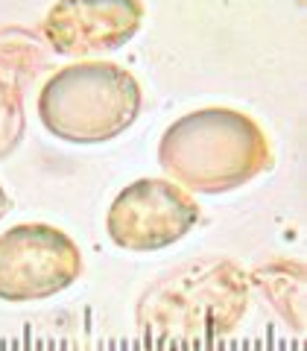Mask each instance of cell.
I'll use <instances>...</instances> for the list:
<instances>
[{
    "label": "cell",
    "mask_w": 307,
    "mask_h": 351,
    "mask_svg": "<svg viewBox=\"0 0 307 351\" xmlns=\"http://www.w3.org/2000/svg\"><path fill=\"white\" fill-rule=\"evenodd\" d=\"M158 161L188 191L228 193L269 170L272 149L249 114L202 108L179 117L164 132Z\"/></svg>",
    "instance_id": "6da1fadb"
},
{
    "label": "cell",
    "mask_w": 307,
    "mask_h": 351,
    "mask_svg": "<svg viewBox=\"0 0 307 351\" xmlns=\"http://www.w3.org/2000/svg\"><path fill=\"white\" fill-rule=\"evenodd\" d=\"M140 106V82L112 62L62 68L38 97L41 123L68 144H103L117 138L138 120Z\"/></svg>",
    "instance_id": "7a4b0ae2"
},
{
    "label": "cell",
    "mask_w": 307,
    "mask_h": 351,
    "mask_svg": "<svg viewBox=\"0 0 307 351\" xmlns=\"http://www.w3.org/2000/svg\"><path fill=\"white\" fill-rule=\"evenodd\" d=\"M82 276V252L71 234L44 223L15 226L0 234V299L41 302Z\"/></svg>",
    "instance_id": "3957f363"
},
{
    "label": "cell",
    "mask_w": 307,
    "mask_h": 351,
    "mask_svg": "<svg viewBox=\"0 0 307 351\" xmlns=\"http://www.w3.org/2000/svg\"><path fill=\"white\" fill-rule=\"evenodd\" d=\"M199 223V205L188 191L164 179H140L117 193L108 211V237L120 249L158 252L179 243Z\"/></svg>",
    "instance_id": "277c9868"
},
{
    "label": "cell",
    "mask_w": 307,
    "mask_h": 351,
    "mask_svg": "<svg viewBox=\"0 0 307 351\" xmlns=\"http://www.w3.org/2000/svg\"><path fill=\"white\" fill-rule=\"evenodd\" d=\"M140 21V0H59L44 21V36L62 56H88L129 44Z\"/></svg>",
    "instance_id": "5b68a950"
},
{
    "label": "cell",
    "mask_w": 307,
    "mask_h": 351,
    "mask_svg": "<svg viewBox=\"0 0 307 351\" xmlns=\"http://www.w3.org/2000/svg\"><path fill=\"white\" fill-rule=\"evenodd\" d=\"M6 211H9V196H6V191L0 188V219L6 217Z\"/></svg>",
    "instance_id": "8992f818"
}]
</instances>
